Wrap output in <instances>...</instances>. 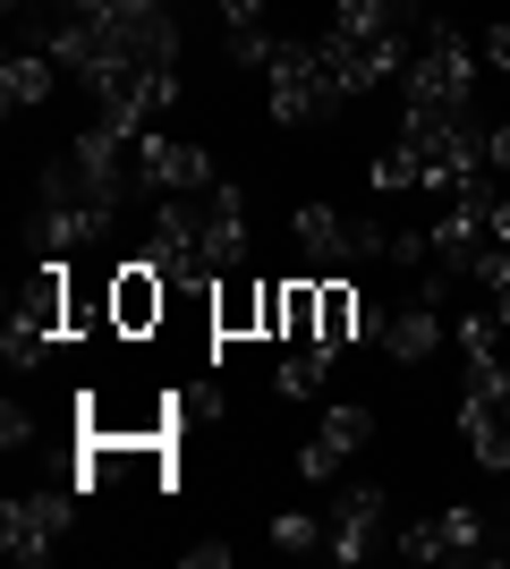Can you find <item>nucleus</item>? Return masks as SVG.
I'll return each mask as SVG.
<instances>
[{"label": "nucleus", "mask_w": 510, "mask_h": 569, "mask_svg": "<svg viewBox=\"0 0 510 569\" xmlns=\"http://www.w3.org/2000/svg\"><path fill=\"white\" fill-rule=\"evenodd\" d=\"M391 9H400V18H409V9H426V0H391Z\"/></svg>", "instance_id": "24"}, {"label": "nucleus", "mask_w": 510, "mask_h": 569, "mask_svg": "<svg viewBox=\"0 0 510 569\" xmlns=\"http://www.w3.org/2000/svg\"><path fill=\"white\" fill-rule=\"evenodd\" d=\"M323 366H332V349H316V340H307V357H281V400H316L323 391Z\"/></svg>", "instance_id": "17"}, {"label": "nucleus", "mask_w": 510, "mask_h": 569, "mask_svg": "<svg viewBox=\"0 0 510 569\" xmlns=\"http://www.w3.org/2000/svg\"><path fill=\"white\" fill-rule=\"evenodd\" d=\"M51 86H60V60H51V51H9V60H0V111L9 119L51 102Z\"/></svg>", "instance_id": "13"}, {"label": "nucleus", "mask_w": 510, "mask_h": 569, "mask_svg": "<svg viewBox=\"0 0 510 569\" xmlns=\"http://www.w3.org/2000/svg\"><path fill=\"white\" fill-rule=\"evenodd\" d=\"M502 170H510V119L486 128V179H502Z\"/></svg>", "instance_id": "21"}, {"label": "nucleus", "mask_w": 510, "mask_h": 569, "mask_svg": "<svg viewBox=\"0 0 510 569\" xmlns=\"http://www.w3.org/2000/svg\"><path fill=\"white\" fill-rule=\"evenodd\" d=\"M391 26H400L391 0H340L332 9V34H349V43H374V34H391Z\"/></svg>", "instance_id": "15"}, {"label": "nucleus", "mask_w": 510, "mask_h": 569, "mask_svg": "<svg viewBox=\"0 0 510 569\" xmlns=\"http://www.w3.org/2000/svg\"><path fill=\"white\" fill-rule=\"evenodd\" d=\"M383 485H349V493H340V510H332V536H323V552H332V561H349L358 569L366 552L383 545Z\"/></svg>", "instance_id": "8"}, {"label": "nucleus", "mask_w": 510, "mask_h": 569, "mask_svg": "<svg viewBox=\"0 0 510 569\" xmlns=\"http://www.w3.org/2000/svg\"><path fill=\"white\" fill-rule=\"evenodd\" d=\"M120 204H128V188H102V179H86L77 162H51L43 170V213H34V238H43L51 256H69V247H86V238L111 230Z\"/></svg>", "instance_id": "1"}, {"label": "nucleus", "mask_w": 510, "mask_h": 569, "mask_svg": "<svg viewBox=\"0 0 510 569\" xmlns=\"http://www.w3.org/2000/svg\"><path fill=\"white\" fill-rule=\"evenodd\" d=\"M323 536H332V527L307 519V510H281V519H272V545L281 552H323Z\"/></svg>", "instance_id": "18"}, {"label": "nucleus", "mask_w": 510, "mask_h": 569, "mask_svg": "<svg viewBox=\"0 0 510 569\" xmlns=\"http://www.w3.org/2000/svg\"><path fill=\"white\" fill-rule=\"evenodd\" d=\"M137 188L146 196H204L213 188V153L188 137H153V128H137Z\"/></svg>", "instance_id": "5"}, {"label": "nucleus", "mask_w": 510, "mask_h": 569, "mask_svg": "<svg viewBox=\"0 0 510 569\" xmlns=\"http://www.w3.org/2000/svg\"><path fill=\"white\" fill-rule=\"evenodd\" d=\"M272 51H281V34H272V26H247V34H230V60H239V69H272Z\"/></svg>", "instance_id": "19"}, {"label": "nucleus", "mask_w": 510, "mask_h": 569, "mask_svg": "<svg viewBox=\"0 0 510 569\" xmlns=\"http://www.w3.org/2000/svg\"><path fill=\"white\" fill-rule=\"evenodd\" d=\"M290 230H298V247H307L323 272H332V263H358V256H383V247H391V230H374V221H349V213H332V204H298Z\"/></svg>", "instance_id": "6"}, {"label": "nucleus", "mask_w": 510, "mask_h": 569, "mask_svg": "<svg viewBox=\"0 0 510 569\" xmlns=\"http://www.w3.org/2000/svg\"><path fill=\"white\" fill-rule=\"evenodd\" d=\"M239 256H247V196L204 188V263H213V272H239Z\"/></svg>", "instance_id": "11"}, {"label": "nucleus", "mask_w": 510, "mask_h": 569, "mask_svg": "<svg viewBox=\"0 0 510 569\" xmlns=\"http://www.w3.org/2000/svg\"><path fill=\"white\" fill-rule=\"evenodd\" d=\"M221 26H230V34H247V26H264V0H221Z\"/></svg>", "instance_id": "20"}, {"label": "nucleus", "mask_w": 510, "mask_h": 569, "mask_svg": "<svg viewBox=\"0 0 510 569\" xmlns=\"http://www.w3.org/2000/svg\"><path fill=\"white\" fill-rule=\"evenodd\" d=\"M493 323H502V332H510V281L493 289Z\"/></svg>", "instance_id": "23"}, {"label": "nucleus", "mask_w": 510, "mask_h": 569, "mask_svg": "<svg viewBox=\"0 0 510 569\" xmlns=\"http://www.w3.org/2000/svg\"><path fill=\"white\" fill-rule=\"evenodd\" d=\"M391 545L409 552V561H477V552H486V510H477V501H451L434 519H409Z\"/></svg>", "instance_id": "7"}, {"label": "nucleus", "mask_w": 510, "mask_h": 569, "mask_svg": "<svg viewBox=\"0 0 510 569\" xmlns=\"http://www.w3.org/2000/svg\"><path fill=\"white\" fill-rule=\"evenodd\" d=\"M264 94H272V119H323V111L349 102L332 60H323V43H281L272 69H264Z\"/></svg>", "instance_id": "4"}, {"label": "nucleus", "mask_w": 510, "mask_h": 569, "mask_svg": "<svg viewBox=\"0 0 510 569\" xmlns=\"http://www.w3.org/2000/svg\"><path fill=\"white\" fill-rule=\"evenodd\" d=\"M486 60H493V69H510V26H493V34H486Z\"/></svg>", "instance_id": "22"}, {"label": "nucleus", "mask_w": 510, "mask_h": 569, "mask_svg": "<svg viewBox=\"0 0 510 569\" xmlns=\"http://www.w3.org/2000/svg\"><path fill=\"white\" fill-rule=\"evenodd\" d=\"M162 298H170V281H162L153 256H137L128 272H111V323H120V332H146L153 315H162Z\"/></svg>", "instance_id": "10"}, {"label": "nucleus", "mask_w": 510, "mask_h": 569, "mask_svg": "<svg viewBox=\"0 0 510 569\" xmlns=\"http://www.w3.org/2000/svg\"><path fill=\"white\" fill-rule=\"evenodd\" d=\"M400 94H409V111H477V43H468L460 26L434 18L409 51Z\"/></svg>", "instance_id": "2"}, {"label": "nucleus", "mask_w": 510, "mask_h": 569, "mask_svg": "<svg viewBox=\"0 0 510 569\" xmlns=\"http://www.w3.org/2000/svg\"><path fill=\"white\" fill-rule=\"evenodd\" d=\"M383 349L400 357V366H426V357L442 349V323H434V298H417V307H400L383 323Z\"/></svg>", "instance_id": "14"}, {"label": "nucleus", "mask_w": 510, "mask_h": 569, "mask_svg": "<svg viewBox=\"0 0 510 569\" xmlns=\"http://www.w3.org/2000/svg\"><path fill=\"white\" fill-rule=\"evenodd\" d=\"M77 527V485H51V493H9L0 501V552L18 569H43L60 552V536Z\"/></svg>", "instance_id": "3"}, {"label": "nucleus", "mask_w": 510, "mask_h": 569, "mask_svg": "<svg viewBox=\"0 0 510 569\" xmlns=\"http://www.w3.org/2000/svg\"><path fill=\"white\" fill-rule=\"evenodd\" d=\"M366 179H374V196H400V188H426V162H417L409 144H383V153H374V170H366Z\"/></svg>", "instance_id": "16"}, {"label": "nucleus", "mask_w": 510, "mask_h": 569, "mask_svg": "<svg viewBox=\"0 0 510 569\" xmlns=\"http://www.w3.org/2000/svg\"><path fill=\"white\" fill-rule=\"evenodd\" d=\"M374 433V408H323V426H316V442L298 451V476L307 485H332L340 476V459H358V442Z\"/></svg>", "instance_id": "9"}, {"label": "nucleus", "mask_w": 510, "mask_h": 569, "mask_svg": "<svg viewBox=\"0 0 510 569\" xmlns=\"http://www.w3.org/2000/svg\"><path fill=\"white\" fill-rule=\"evenodd\" d=\"M460 433H468V451H477L486 476H510V408L502 400H477V391H468L460 400Z\"/></svg>", "instance_id": "12"}]
</instances>
